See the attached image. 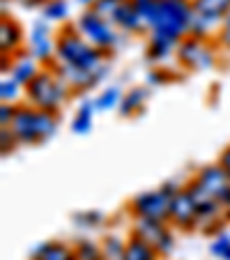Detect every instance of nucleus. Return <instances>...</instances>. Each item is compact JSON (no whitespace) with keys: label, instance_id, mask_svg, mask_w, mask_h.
<instances>
[{"label":"nucleus","instance_id":"f257e3e1","mask_svg":"<svg viewBox=\"0 0 230 260\" xmlns=\"http://www.w3.org/2000/svg\"><path fill=\"white\" fill-rule=\"evenodd\" d=\"M106 58L104 51L92 46L83 35L76 30L74 23H64L58 30L55 37V58L53 64L58 67H76V69H88V72H99L106 69Z\"/></svg>","mask_w":230,"mask_h":260},{"label":"nucleus","instance_id":"f03ea898","mask_svg":"<svg viewBox=\"0 0 230 260\" xmlns=\"http://www.w3.org/2000/svg\"><path fill=\"white\" fill-rule=\"evenodd\" d=\"M58 127H60V113L40 111V108H32L25 102L16 106V115L10 124L19 145H42V143L51 141L55 136Z\"/></svg>","mask_w":230,"mask_h":260},{"label":"nucleus","instance_id":"7ed1b4c3","mask_svg":"<svg viewBox=\"0 0 230 260\" xmlns=\"http://www.w3.org/2000/svg\"><path fill=\"white\" fill-rule=\"evenodd\" d=\"M72 90L67 88L60 74L53 67H42V72L25 85V104L40 111H49V113H60L67 106Z\"/></svg>","mask_w":230,"mask_h":260},{"label":"nucleus","instance_id":"20e7f679","mask_svg":"<svg viewBox=\"0 0 230 260\" xmlns=\"http://www.w3.org/2000/svg\"><path fill=\"white\" fill-rule=\"evenodd\" d=\"M193 3L191 0H157V7L147 19V32H159L182 42L189 37Z\"/></svg>","mask_w":230,"mask_h":260},{"label":"nucleus","instance_id":"39448f33","mask_svg":"<svg viewBox=\"0 0 230 260\" xmlns=\"http://www.w3.org/2000/svg\"><path fill=\"white\" fill-rule=\"evenodd\" d=\"M74 25H76V30L83 35L90 44L97 46V49L104 51L106 55L115 53V51L122 46V42H124V35L120 32V30L115 28L108 19L94 14L92 10L81 12V14L76 16V21H74Z\"/></svg>","mask_w":230,"mask_h":260},{"label":"nucleus","instance_id":"423d86ee","mask_svg":"<svg viewBox=\"0 0 230 260\" xmlns=\"http://www.w3.org/2000/svg\"><path fill=\"white\" fill-rule=\"evenodd\" d=\"M175 62L186 72H210L219 64V46L214 40L184 37L177 46Z\"/></svg>","mask_w":230,"mask_h":260},{"label":"nucleus","instance_id":"0eeeda50","mask_svg":"<svg viewBox=\"0 0 230 260\" xmlns=\"http://www.w3.org/2000/svg\"><path fill=\"white\" fill-rule=\"evenodd\" d=\"M186 189L193 196L198 205V233L203 235H216V233L225 231V223L230 221V214L225 212V207L221 205L216 198H212L203 187H198L193 180L186 182Z\"/></svg>","mask_w":230,"mask_h":260},{"label":"nucleus","instance_id":"6e6552de","mask_svg":"<svg viewBox=\"0 0 230 260\" xmlns=\"http://www.w3.org/2000/svg\"><path fill=\"white\" fill-rule=\"evenodd\" d=\"M129 235L141 237L143 242L152 246L161 258L175 251V228L168 221H152V219H134Z\"/></svg>","mask_w":230,"mask_h":260},{"label":"nucleus","instance_id":"1a4fd4ad","mask_svg":"<svg viewBox=\"0 0 230 260\" xmlns=\"http://www.w3.org/2000/svg\"><path fill=\"white\" fill-rule=\"evenodd\" d=\"M55 37L58 32L53 30V23L40 19H35L28 28V40H25V51L32 55L42 67H49L53 64L55 58Z\"/></svg>","mask_w":230,"mask_h":260},{"label":"nucleus","instance_id":"9d476101","mask_svg":"<svg viewBox=\"0 0 230 260\" xmlns=\"http://www.w3.org/2000/svg\"><path fill=\"white\" fill-rule=\"evenodd\" d=\"M129 212L134 219H152V221H168L171 216V198L163 193L161 187L138 191L129 201Z\"/></svg>","mask_w":230,"mask_h":260},{"label":"nucleus","instance_id":"9b49d317","mask_svg":"<svg viewBox=\"0 0 230 260\" xmlns=\"http://www.w3.org/2000/svg\"><path fill=\"white\" fill-rule=\"evenodd\" d=\"M191 180L196 182L198 187L205 189L212 198H216V201L225 207V212L230 214V173L225 171L219 161L201 166L193 173Z\"/></svg>","mask_w":230,"mask_h":260},{"label":"nucleus","instance_id":"f8f14e48","mask_svg":"<svg viewBox=\"0 0 230 260\" xmlns=\"http://www.w3.org/2000/svg\"><path fill=\"white\" fill-rule=\"evenodd\" d=\"M168 223H171L175 231L182 233H198V205L193 201V196L189 193V189H182L180 193L171 198V216H168Z\"/></svg>","mask_w":230,"mask_h":260},{"label":"nucleus","instance_id":"ddd939ff","mask_svg":"<svg viewBox=\"0 0 230 260\" xmlns=\"http://www.w3.org/2000/svg\"><path fill=\"white\" fill-rule=\"evenodd\" d=\"M51 67L60 74V79L67 83L72 94H83V92L99 88L108 74V67L99 69V72H88V69H76V67H58V64H51Z\"/></svg>","mask_w":230,"mask_h":260},{"label":"nucleus","instance_id":"4468645a","mask_svg":"<svg viewBox=\"0 0 230 260\" xmlns=\"http://www.w3.org/2000/svg\"><path fill=\"white\" fill-rule=\"evenodd\" d=\"M25 40H28V35H25L23 25L12 16L3 14V21H0V51H3V55H7V58L21 55L25 51Z\"/></svg>","mask_w":230,"mask_h":260},{"label":"nucleus","instance_id":"2eb2a0df","mask_svg":"<svg viewBox=\"0 0 230 260\" xmlns=\"http://www.w3.org/2000/svg\"><path fill=\"white\" fill-rule=\"evenodd\" d=\"M177 46L180 42L173 40V37H166V35L159 32H150L145 44V58L150 60L154 67H166V62H171L177 53Z\"/></svg>","mask_w":230,"mask_h":260},{"label":"nucleus","instance_id":"dca6fc26","mask_svg":"<svg viewBox=\"0 0 230 260\" xmlns=\"http://www.w3.org/2000/svg\"><path fill=\"white\" fill-rule=\"evenodd\" d=\"M111 23L115 25L122 35H141V32H145L147 30L145 21L141 19V14L136 12V7H134L132 0H127V3L115 12V16H113Z\"/></svg>","mask_w":230,"mask_h":260},{"label":"nucleus","instance_id":"f3484780","mask_svg":"<svg viewBox=\"0 0 230 260\" xmlns=\"http://www.w3.org/2000/svg\"><path fill=\"white\" fill-rule=\"evenodd\" d=\"M42 72V64L37 62V60L32 58V55L28 53V51H23L21 55H16V58H12V64H10V72L5 74V76H12L14 81H19L21 85H28L30 81L37 76V74Z\"/></svg>","mask_w":230,"mask_h":260},{"label":"nucleus","instance_id":"a211bd4d","mask_svg":"<svg viewBox=\"0 0 230 260\" xmlns=\"http://www.w3.org/2000/svg\"><path fill=\"white\" fill-rule=\"evenodd\" d=\"M147 102H150V88L147 85H134V88L124 90V97L118 108L120 118H134V115H138L145 108Z\"/></svg>","mask_w":230,"mask_h":260},{"label":"nucleus","instance_id":"6ab92c4d","mask_svg":"<svg viewBox=\"0 0 230 260\" xmlns=\"http://www.w3.org/2000/svg\"><path fill=\"white\" fill-rule=\"evenodd\" d=\"M30 260H76L74 246L64 244V242H40L30 251Z\"/></svg>","mask_w":230,"mask_h":260},{"label":"nucleus","instance_id":"aec40b11","mask_svg":"<svg viewBox=\"0 0 230 260\" xmlns=\"http://www.w3.org/2000/svg\"><path fill=\"white\" fill-rule=\"evenodd\" d=\"M94 115H97V108H94V102L92 99H83L76 108V113H74L72 122H69V129L72 134L76 136H88L94 127Z\"/></svg>","mask_w":230,"mask_h":260},{"label":"nucleus","instance_id":"412c9836","mask_svg":"<svg viewBox=\"0 0 230 260\" xmlns=\"http://www.w3.org/2000/svg\"><path fill=\"white\" fill-rule=\"evenodd\" d=\"M122 97H124V90L120 85H106V88H102L94 94L92 102H94L97 113H111V111H118L120 108Z\"/></svg>","mask_w":230,"mask_h":260},{"label":"nucleus","instance_id":"4be33fe9","mask_svg":"<svg viewBox=\"0 0 230 260\" xmlns=\"http://www.w3.org/2000/svg\"><path fill=\"white\" fill-rule=\"evenodd\" d=\"M193 12L221 25L230 12V0H193Z\"/></svg>","mask_w":230,"mask_h":260},{"label":"nucleus","instance_id":"5701e85b","mask_svg":"<svg viewBox=\"0 0 230 260\" xmlns=\"http://www.w3.org/2000/svg\"><path fill=\"white\" fill-rule=\"evenodd\" d=\"M40 14L49 23H67L69 14H72V5H69V0H46L40 7Z\"/></svg>","mask_w":230,"mask_h":260},{"label":"nucleus","instance_id":"b1692460","mask_svg":"<svg viewBox=\"0 0 230 260\" xmlns=\"http://www.w3.org/2000/svg\"><path fill=\"white\" fill-rule=\"evenodd\" d=\"M99 244H102L104 260H124L127 255V237H120L118 233L104 235Z\"/></svg>","mask_w":230,"mask_h":260},{"label":"nucleus","instance_id":"393cba45","mask_svg":"<svg viewBox=\"0 0 230 260\" xmlns=\"http://www.w3.org/2000/svg\"><path fill=\"white\" fill-rule=\"evenodd\" d=\"M159 258L161 255L147 242H143L136 235H127V255H124V260H159Z\"/></svg>","mask_w":230,"mask_h":260},{"label":"nucleus","instance_id":"a878e982","mask_svg":"<svg viewBox=\"0 0 230 260\" xmlns=\"http://www.w3.org/2000/svg\"><path fill=\"white\" fill-rule=\"evenodd\" d=\"M106 214L102 210H79L72 214V223L81 231H94V228H102Z\"/></svg>","mask_w":230,"mask_h":260},{"label":"nucleus","instance_id":"bb28decb","mask_svg":"<svg viewBox=\"0 0 230 260\" xmlns=\"http://www.w3.org/2000/svg\"><path fill=\"white\" fill-rule=\"evenodd\" d=\"M21 99H25V88L12 76H3V81H0V104L19 106Z\"/></svg>","mask_w":230,"mask_h":260},{"label":"nucleus","instance_id":"cd10ccee","mask_svg":"<svg viewBox=\"0 0 230 260\" xmlns=\"http://www.w3.org/2000/svg\"><path fill=\"white\" fill-rule=\"evenodd\" d=\"M74 253H76V260H104L102 253V244L94 240H88V237H81L74 244Z\"/></svg>","mask_w":230,"mask_h":260},{"label":"nucleus","instance_id":"c85d7f7f","mask_svg":"<svg viewBox=\"0 0 230 260\" xmlns=\"http://www.w3.org/2000/svg\"><path fill=\"white\" fill-rule=\"evenodd\" d=\"M207 251L216 260H230V231H221L216 235H212Z\"/></svg>","mask_w":230,"mask_h":260},{"label":"nucleus","instance_id":"c756f323","mask_svg":"<svg viewBox=\"0 0 230 260\" xmlns=\"http://www.w3.org/2000/svg\"><path fill=\"white\" fill-rule=\"evenodd\" d=\"M171 81H173V76L166 67H152V69H147V74H145L147 88H163V85H168Z\"/></svg>","mask_w":230,"mask_h":260},{"label":"nucleus","instance_id":"7c9ffc66","mask_svg":"<svg viewBox=\"0 0 230 260\" xmlns=\"http://www.w3.org/2000/svg\"><path fill=\"white\" fill-rule=\"evenodd\" d=\"M127 0H97L90 10L94 12V14H99V16H104V19H108V21H113V16H115V12L120 10V7L124 5Z\"/></svg>","mask_w":230,"mask_h":260},{"label":"nucleus","instance_id":"2f4dec72","mask_svg":"<svg viewBox=\"0 0 230 260\" xmlns=\"http://www.w3.org/2000/svg\"><path fill=\"white\" fill-rule=\"evenodd\" d=\"M214 44L219 46V51H225V53H230V12L225 14V19L221 21L219 32L214 35Z\"/></svg>","mask_w":230,"mask_h":260},{"label":"nucleus","instance_id":"473e14b6","mask_svg":"<svg viewBox=\"0 0 230 260\" xmlns=\"http://www.w3.org/2000/svg\"><path fill=\"white\" fill-rule=\"evenodd\" d=\"M19 147V141H16V136L12 134L10 127H0V150H3V154H12Z\"/></svg>","mask_w":230,"mask_h":260},{"label":"nucleus","instance_id":"72a5a7b5","mask_svg":"<svg viewBox=\"0 0 230 260\" xmlns=\"http://www.w3.org/2000/svg\"><path fill=\"white\" fill-rule=\"evenodd\" d=\"M134 7H136V12L141 14V19L145 21L147 25V19L152 16V12H154V7H157V0H132Z\"/></svg>","mask_w":230,"mask_h":260},{"label":"nucleus","instance_id":"f704fd0d","mask_svg":"<svg viewBox=\"0 0 230 260\" xmlns=\"http://www.w3.org/2000/svg\"><path fill=\"white\" fill-rule=\"evenodd\" d=\"M16 115V106L12 104H0V127H10Z\"/></svg>","mask_w":230,"mask_h":260},{"label":"nucleus","instance_id":"c9c22d12","mask_svg":"<svg viewBox=\"0 0 230 260\" xmlns=\"http://www.w3.org/2000/svg\"><path fill=\"white\" fill-rule=\"evenodd\" d=\"M219 164H221V166L225 168V171L230 173V145L221 150V154H219Z\"/></svg>","mask_w":230,"mask_h":260},{"label":"nucleus","instance_id":"e433bc0d","mask_svg":"<svg viewBox=\"0 0 230 260\" xmlns=\"http://www.w3.org/2000/svg\"><path fill=\"white\" fill-rule=\"evenodd\" d=\"M16 3H19L21 7H25V10H35V7L40 10V7L44 5L46 0H16Z\"/></svg>","mask_w":230,"mask_h":260},{"label":"nucleus","instance_id":"4c0bfd02","mask_svg":"<svg viewBox=\"0 0 230 260\" xmlns=\"http://www.w3.org/2000/svg\"><path fill=\"white\" fill-rule=\"evenodd\" d=\"M74 3H79V5L83 7V10H90V7H92L94 3H97V0H74Z\"/></svg>","mask_w":230,"mask_h":260},{"label":"nucleus","instance_id":"58836bf2","mask_svg":"<svg viewBox=\"0 0 230 260\" xmlns=\"http://www.w3.org/2000/svg\"><path fill=\"white\" fill-rule=\"evenodd\" d=\"M7 3H10V0H3V5H7Z\"/></svg>","mask_w":230,"mask_h":260},{"label":"nucleus","instance_id":"ea45409f","mask_svg":"<svg viewBox=\"0 0 230 260\" xmlns=\"http://www.w3.org/2000/svg\"><path fill=\"white\" fill-rule=\"evenodd\" d=\"M191 3H193V0H191Z\"/></svg>","mask_w":230,"mask_h":260}]
</instances>
